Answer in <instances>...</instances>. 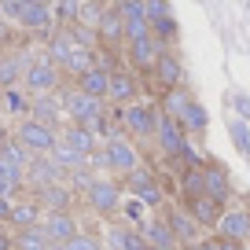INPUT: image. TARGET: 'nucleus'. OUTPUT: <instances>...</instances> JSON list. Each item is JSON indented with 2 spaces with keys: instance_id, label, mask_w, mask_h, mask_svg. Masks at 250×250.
Wrapping results in <instances>:
<instances>
[{
  "instance_id": "1",
  "label": "nucleus",
  "mask_w": 250,
  "mask_h": 250,
  "mask_svg": "<svg viewBox=\"0 0 250 250\" xmlns=\"http://www.w3.org/2000/svg\"><path fill=\"white\" fill-rule=\"evenodd\" d=\"M62 107L74 118V125H88V129H92L100 118H107V100H96V96L81 92L78 85L62 92Z\"/></svg>"
},
{
  "instance_id": "2",
  "label": "nucleus",
  "mask_w": 250,
  "mask_h": 250,
  "mask_svg": "<svg viewBox=\"0 0 250 250\" xmlns=\"http://www.w3.org/2000/svg\"><path fill=\"white\" fill-rule=\"evenodd\" d=\"M15 140L22 144L30 155H52V151L59 147L55 129H52V125H44V122H37V118H22V122H19Z\"/></svg>"
},
{
  "instance_id": "3",
  "label": "nucleus",
  "mask_w": 250,
  "mask_h": 250,
  "mask_svg": "<svg viewBox=\"0 0 250 250\" xmlns=\"http://www.w3.org/2000/svg\"><path fill=\"white\" fill-rule=\"evenodd\" d=\"M158 118H162V110L151 107V103H140V100H136L133 107H125V110H122L125 133L136 136V140H144V136H155V133H158Z\"/></svg>"
},
{
  "instance_id": "4",
  "label": "nucleus",
  "mask_w": 250,
  "mask_h": 250,
  "mask_svg": "<svg viewBox=\"0 0 250 250\" xmlns=\"http://www.w3.org/2000/svg\"><path fill=\"white\" fill-rule=\"evenodd\" d=\"M103 155H107V169L122 173V177H129V173L140 169V151H136V144L129 140V136L110 140L107 147H103Z\"/></svg>"
},
{
  "instance_id": "5",
  "label": "nucleus",
  "mask_w": 250,
  "mask_h": 250,
  "mask_svg": "<svg viewBox=\"0 0 250 250\" xmlns=\"http://www.w3.org/2000/svg\"><path fill=\"white\" fill-rule=\"evenodd\" d=\"M26 88H30L33 96H44V92H55L59 88V70H55V62L48 59V55H41V59L30 62V70H26Z\"/></svg>"
},
{
  "instance_id": "6",
  "label": "nucleus",
  "mask_w": 250,
  "mask_h": 250,
  "mask_svg": "<svg viewBox=\"0 0 250 250\" xmlns=\"http://www.w3.org/2000/svg\"><path fill=\"white\" fill-rule=\"evenodd\" d=\"M125 188H129V191H133V199H140L144 206H162V199H166L151 169H136V173H129V177H125Z\"/></svg>"
},
{
  "instance_id": "7",
  "label": "nucleus",
  "mask_w": 250,
  "mask_h": 250,
  "mask_svg": "<svg viewBox=\"0 0 250 250\" xmlns=\"http://www.w3.org/2000/svg\"><path fill=\"white\" fill-rule=\"evenodd\" d=\"M52 22H55V4L52 0H30L22 8V19H19V26L22 30H33V33H44V37H52Z\"/></svg>"
},
{
  "instance_id": "8",
  "label": "nucleus",
  "mask_w": 250,
  "mask_h": 250,
  "mask_svg": "<svg viewBox=\"0 0 250 250\" xmlns=\"http://www.w3.org/2000/svg\"><path fill=\"white\" fill-rule=\"evenodd\" d=\"M88 206H92L100 217H110V213L122 210V188L114 180H96L92 191H88Z\"/></svg>"
},
{
  "instance_id": "9",
  "label": "nucleus",
  "mask_w": 250,
  "mask_h": 250,
  "mask_svg": "<svg viewBox=\"0 0 250 250\" xmlns=\"http://www.w3.org/2000/svg\"><path fill=\"white\" fill-rule=\"evenodd\" d=\"M217 239H232V243H247L250 239V210H243V206H232V210L221 213L217 221Z\"/></svg>"
},
{
  "instance_id": "10",
  "label": "nucleus",
  "mask_w": 250,
  "mask_h": 250,
  "mask_svg": "<svg viewBox=\"0 0 250 250\" xmlns=\"http://www.w3.org/2000/svg\"><path fill=\"white\" fill-rule=\"evenodd\" d=\"M158 147L166 151V158H184V147H188V133L180 129V122H173V118H158Z\"/></svg>"
},
{
  "instance_id": "11",
  "label": "nucleus",
  "mask_w": 250,
  "mask_h": 250,
  "mask_svg": "<svg viewBox=\"0 0 250 250\" xmlns=\"http://www.w3.org/2000/svg\"><path fill=\"white\" fill-rule=\"evenodd\" d=\"M62 180H66V169H59V166L52 162V155H37V158L30 162V184H26V188L44 191V188L62 184Z\"/></svg>"
},
{
  "instance_id": "12",
  "label": "nucleus",
  "mask_w": 250,
  "mask_h": 250,
  "mask_svg": "<svg viewBox=\"0 0 250 250\" xmlns=\"http://www.w3.org/2000/svg\"><path fill=\"white\" fill-rule=\"evenodd\" d=\"M166 225L173 228V235H177V243H180L184 250H188V247H195V243L203 239V235H199L203 228H199V221L191 217L188 210H169V213H166Z\"/></svg>"
},
{
  "instance_id": "13",
  "label": "nucleus",
  "mask_w": 250,
  "mask_h": 250,
  "mask_svg": "<svg viewBox=\"0 0 250 250\" xmlns=\"http://www.w3.org/2000/svg\"><path fill=\"white\" fill-rule=\"evenodd\" d=\"M158 59H162V44L155 37H144V41H129V62L136 70H155Z\"/></svg>"
},
{
  "instance_id": "14",
  "label": "nucleus",
  "mask_w": 250,
  "mask_h": 250,
  "mask_svg": "<svg viewBox=\"0 0 250 250\" xmlns=\"http://www.w3.org/2000/svg\"><path fill=\"white\" fill-rule=\"evenodd\" d=\"M203 173H206V195H210L213 203L225 206L228 199H232V177H228V169L221 162H210Z\"/></svg>"
},
{
  "instance_id": "15",
  "label": "nucleus",
  "mask_w": 250,
  "mask_h": 250,
  "mask_svg": "<svg viewBox=\"0 0 250 250\" xmlns=\"http://www.w3.org/2000/svg\"><path fill=\"white\" fill-rule=\"evenodd\" d=\"M62 144H70L74 151H81L85 158H92L100 151V136L88 129V125H66V133H62Z\"/></svg>"
},
{
  "instance_id": "16",
  "label": "nucleus",
  "mask_w": 250,
  "mask_h": 250,
  "mask_svg": "<svg viewBox=\"0 0 250 250\" xmlns=\"http://www.w3.org/2000/svg\"><path fill=\"white\" fill-rule=\"evenodd\" d=\"M37 203L44 206L48 213H70L74 191H70L66 184H52V188H44V191H37Z\"/></svg>"
},
{
  "instance_id": "17",
  "label": "nucleus",
  "mask_w": 250,
  "mask_h": 250,
  "mask_svg": "<svg viewBox=\"0 0 250 250\" xmlns=\"http://www.w3.org/2000/svg\"><path fill=\"white\" fill-rule=\"evenodd\" d=\"M100 44L103 48H114L118 41H125V19H122V11H118V4H110L107 8V15H103V22H100Z\"/></svg>"
},
{
  "instance_id": "18",
  "label": "nucleus",
  "mask_w": 250,
  "mask_h": 250,
  "mask_svg": "<svg viewBox=\"0 0 250 250\" xmlns=\"http://www.w3.org/2000/svg\"><path fill=\"white\" fill-rule=\"evenodd\" d=\"M62 110H66V107H62V100L55 92H44V96H33V100H30V118L52 125V129H55V118H59Z\"/></svg>"
},
{
  "instance_id": "19",
  "label": "nucleus",
  "mask_w": 250,
  "mask_h": 250,
  "mask_svg": "<svg viewBox=\"0 0 250 250\" xmlns=\"http://www.w3.org/2000/svg\"><path fill=\"white\" fill-rule=\"evenodd\" d=\"M155 78L162 81L166 92H169V88H180L184 85V62L173 52H162V59H158V66H155Z\"/></svg>"
},
{
  "instance_id": "20",
  "label": "nucleus",
  "mask_w": 250,
  "mask_h": 250,
  "mask_svg": "<svg viewBox=\"0 0 250 250\" xmlns=\"http://www.w3.org/2000/svg\"><path fill=\"white\" fill-rule=\"evenodd\" d=\"M107 247L110 250H151V243L140 235V228H122L114 225L107 232Z\"/></svg>"
},
{
  "instance_id": "21",
  "label": "nucleus",
  "mask_w": 250,
  "mask_h": 250,
  "mask_svg": "<svg viewBox=\"0 0 250 250\" xmlns=\"http://www.w3.org/2000/svg\"><path fill=\"white\" fill-rule=\"evenodd\" d=\"M195 103V96H191V88H169V92H162V114L173 118V122H180V118L188 114V107Z\"/></svg>"
},
{
  "instance_id": "22",
  "label": "nucleus",
  "mask_w": 250,
  "mask_h": 250,
  "mask_svg": "<svg viewBox=\"0 0 250 250\" xmlns=\"http://www.w3.org/2000/svg\"><path fill=\"white\" fill-rule=\"evenodd\" d=\"M44 232L52 243H70L74 235H78V221L70 217V213H48L44 217Z\"/></svg>"
},
{
  "instance_id": "23",
  "label": "nucleus",
  "mask_w": 250,
  "mask_h": 250,
  "mask_svg": "<svg viewBox=\"0 0 250 250\" xmlns=\"http://www.w3.org/2000/svg\"><path fill=\"white\" fill-rule=\"evenodd\" d=\"M140 235L151 243V247H180V243H177V235H173V228L166 225V217L144 221V225H140Z\"/></svg>"
},
{
  "instance_id": "24",
  "label": "nucleus",
  "mask_w": 250,
  "mask_h": 250,
  "mask_svg": "<svg viewBox=\"0 0 250 250\" xmlns=\"http://www.w3.org/2000/svg\"><path fill=\"white\" fill-rule=\"evenodd\" d=\"M188 213L199 221V228H217V221H221V203H213L210 195H203V199H195V203H188Z\"/></svg>"
},
{
  "instance_id": "25",
  "label": "nucleus",
  "mask_w": 250,
  "mask_h": 250,
  "mask_svg": "<svg viewBox=\"0 0 250 250\" xmlns=\"http://www.w3.org/2000/svg\"><path fill=\"white\" fill-rule=\"evenodd\" d=\"M110 103H125V107H133L136 103V78L133 74H110Z\"/></svg>"
},
{
  "instance_id": "26",
  "label": "nucleus",
  "mask_w": 250,
  "mask_h": 250,
  "mask_svg": "<svg viewBox=\"0 0 250 250\" xmlns=\"http://www.w3.org/2000/svg\"><path fill=\"white\" fill-rule=\"evenodd\" d=\"M30 55H4L0 59V85L4 88H15L19 78H26V70H30Z\"/></svg>"
},
{
  "instance_id": "27",
  "label": "nucleus",
  "mask_w": 250,
  "mask_h": 250,
  "mask_svg": "<svg viewBox=\"0 0 250 250\" xmlns=\"http://www.w3.org/2000/svg\"><path fill=\"white\" fill-rule=\"evenodd\" d=\"M74 55V37L70 30H55L52 37H48V59L55 62V66H66Z\"/></svg>"
},
{
  "instance_id": "28",
  "label": "nucleus",
  "mask_w": 250,
  "mask_h": 250,
  "mask_svg": "<svg viewBox=\"0 0 250 250\" xmlns=\"http://www.w3.org/2000/svg\"><path fill=\"white\" fill-rule=\"evenodd\" d=\"M41 210H44V206H41L37 199H22V203H15V210H11V225H15L19 232H26V228H37Z\"/></svg>"
},
{
  "instance_id": "29",
  "label": "nucleus",
  "mask_w": 250,
  "mask_h": 250,
  "mask_svg": "<svg viewBox=\"0 0 250 250\" xmlns=\"http://www.w3.org/2000/svg\"><path fill=\"white\" fill-rule=\"evenodd\" d=\"M78 88L88 92V96H96V100H110V74L96 66V70H88L85 78L78 81Z\"/></svg>"
},
{
  "instance_id": "30",
  "label": "nucleus",
  "mask_w": 250,
  "mask_h": 250,
  "mask_svg": "<svg viewBox=\"0 0 250 250\" xmlns=\"http://www.w3.org/2000/svg\"><path fill=\"white\" fill-rule=\"evenodd\" d=\"M52 162L59 166V169H66V173H78V169H85L88 158L81 155V151H74L70 144H62V140H59V147L52 151Z\"/></svg>"
},
{
  "instance_id": "31",
  "label": "nucleus",
  "mask_w": 250,
  "mask_h": 250,
  "mask_svg": "<svg viewBox=\"0 0 250 250\" xmlns=\"http://www.w3.org/2000/svg\"><path fill=\"white\" fill-rule=\"evenodd\" d=\"M206 122H210V114H206V107L195 100L191 107H188V114L180 118V129H184L188 136H199V133H206Z\"/></svg>"
},
{
  "instance_id": "32",
  "label": "nucleus",
  "mask_w": 250,
  "mask_h": 250,
  "mask_svg": "<svg viewBox=\"0 0 250 250\" xmlns=\"http://www.w3.org/2000/svg\"><path fill=\"white\" fill-rule=\"evenodd\" d=\"M15 239H19V243H15L19 250H52V239H48L44 225H37V228H26V232H19Z\"/></svg>"
},
{
  "instance_id": "33",
  "label": "nucleus",
  "mask_w": 250,
  "mask_h": 250,
  "mask_svg": "<svg viewBox=\"0 0 250 250\" xmlns=\"http://www.w3.org/2000/svg\"><path fill=\"white\" fill-rule=\"evenodd\" d=\"M184 195H188V203H195V199L206 195V173L203 169H188L184 173Z\"/></svg>"
},
{
  "instance_id": "34",
  "label": "nucleus",
  "mask_w": 250,
  "mask_h": 250,
  "mask_svg": "<svg viewBox=\"0 0 250 250\" xmlns=\"http://www.w3.org/2000/svg\"><path fill=\"white\" fill-rule=\"evenodd\" d=\"M177 33H180L177 19H158V22H151V37L162 44V52H166V44H169V41H177Z\"/></svg>"
},
{
  "instance_id": "35",
  "label": "nucleus",
  "mask_w": 250,
  "mask_h": 250,
  "mask_svg": "<svg viewBox=\"0 0 250 250\" xmlns=\"http://www.w3.org/2000/svg\"><path fill=\"white\" fill-rule=\"evenodd\" d=\"M228 133H232L235 147L250 158V129H247V122H243V118H232V122H228Z\"/></svg>"
},
{
  "instance_id": "36",
  "label": "nucleus",
  "mask_w": 250,
  "mask_h": 250,
  "mask_svg": "<svg viewBox=\"0 0 250 250\" xmlns=\"http://www.w3.org/2000/svg\"><path fill=\"white\" fill-rule=\"evenodd\" d=\"M151 37V19H125V41Z\"/></svg>"
},
{
  "instance_id": "37",
  "label": "nucleus",
  "mask_w": 250,
  "mask_h": 250,
  "mask_svg": "<svg viewBox=\"0 0 250 250\" xmlns=\"http://www.w3.org/2000/svg\"><path fill=\"white\" fill-rule=\"evenodd\" d=\"M66 250H103V243L96 239V235H88V232H78L70 243H66Z\"/></svg>"
},
{
  "instance_id": "38",
  "label": "nucleus",
  "mask_w": 250,
  "mask_h": 250,
  "mask_svg": "<svg viewBox=\"0 0 250 250\" xmlns=\"http://www.w3.org/2000/svg\"><path fill=\"white\" fill-rule=\"evenodd\" d=\"M144 8H147V19H151V22H158V19H173L169 0H147Z\"/></svg>"
},
{
  "instance_id": "39",
  "label": "nucleus",
  "mask_w": 250,
  "mask_h": 250,
  "mask_svg": "<svg viewBox=\"0 0 250 250\" xmlns=\"http://www.w3.org/2000/svg\"><path fill=\"white\" fill-rule=\"evenodd\" d=\"M118 11H122V19H147V8H144V4H136V0H122V4H118Z\"/></svg>"
},
{
  "instance_id": "40",
  "label": "nucleus",
  "mask_w": 250,
  "mask_h": 250,
  "mask_svg": "<svg viewBox=\"0 0 250 250\" xmlns=\"http://www.w3.org/2000/svg\"><path fill=\"white\" fill-rule=\"evenodd\" d=\"M184 162H188V169H206V166H210L206 155H199L195 144H188V147H184Z\"/></svg>"
},
{
  "instance_id": "41",
  "label": "nucleus",
  "mask_w": 250,
  "mask_h": 250,
  "mask_svg": "<svg viewBox=\"0 0 250 250\" xmlns=\"http://www.w3.org/2000/svg\"><path fill=\"white\" fill-rule=\"evenodd\" d=\"M4 103H8L11 110H30V103H26L22 88H4Z\"/></svg>"
},
{
  "instance_id": "42",
  "label": "nucleus",
  "mask_w": 250,
  "mask_h": 250,
  "mask_svg": "<svg viewBox=\"0 0 250 250\" xmlns=\"http://www.w3.org/2000/svg\"><path fill=\"white\" fill-rule=\"evenodd\" d=\"M70 184L78 188V191H85V195H88V191H92V184H96V177H92L88 169H78V173H70Z\"/></svg>"
},
{
  "instance_id": "43",
  "label": "nucleus",
  "mask_w": 250,
  "mask_h": 250,
  "mask_svg": "<svg viewBox=\"0 0 250 250\" xmlns=\"http://www.w3.org/2000/svg\"><path fill=\"white\" fill-rule=\"evenodd\" d=\"M0 8H4V19H11V22H19L22 19V0H0Z\"/></svg>"
},
{
  "instance_id": "44",
  "label": "nucleus",
  "mask_w": 250,
  "mask_h": 250,
  "mask_svg": "<svg viewBox=\"0 0 250 250\" xmlns=\"http://www.w3.org/2000/svg\"><path fill=\"white\" fill-rule=\"evenodd\" d=\"M125 213H129V221H133V225H136V228H140V225H144V203H140V199H133V203L125 206Z\"/></svg>"
},
{
  "instance_id": "45",
  "label": "nucleus",
  "mask_w": 250,
  "mask_h": 250,
  "mask_svg": "<svg viewBox=\"0 0 250 250\" xmlns=\"http://www.w3.org/2000/svg\"><path fill=\"white\" fill-rule=\"evenodd\" d=\"M232 103H235V110H239L243 118H250V96H243V92H232Z\"/></svg>"
},
{
  "instance_id": "46",
  "label": "nucleus",
  "mask_w": 250,
  "mask_h": 250,
  "mask_svg": "<svg viewBox=\"0 0 250 250\" xmlns=\"http://www.w3.org/2000/svg\"><path fill=\"white\" fill-rule=\"evenodd\" d=\"M188 250H221V239H199L195 247H188Z\"/></svg>"
},
{
  "instance_id": "47",
  "label": "nucleus",
  "mask_w": 250,
  "mask_h": 250,
  "mask_svg": "<svg viewBox=\"0 0 250 250\" xmlns=\"http://www.w3.org/2000/svg\"><path fill=\"white\" fill-rule=\"evenodd\" d=\"M11 210H15V203H11V199H0V221H11Z\"/></svg>"
},
{
  "instance_id": "48",
  "label": "nucleus",
  "mask_w": 250,
  "mask_h": 250,
  "mask_svg": "<svg viewBox=\"0 0 250 250\" xmlns=\"http://www.w3.org/2000/svg\"><path fill=\"white\" fill-rule=\"evenodd\" d=\"M221 250H243V243H232V239H221Z\"/></svg>"
},
{
  "instance_id": "49",
  "label": "nucleus",
  "mask_w": 250,
  "mask_h": 250,
  "mask_svg": "<svg viewBox=\"0 0 250 250\" xmlns=\"http://www.w3.org/2000/svg\"><path fill=\"white\" fill-rule=\"evenodd\" d=\"M8 247H11V243H8V239H4V235H0V250H8Z\"/></svg>"
},
{
  "instance_id": "50",
  "label": "nucleus",
  "mask_w": 250,
  "mask_h": 250,
  "mask_svg": "<svg viewBox=\"0 0 250 250\" xmlns=\"http://www.w3.org/2000/svg\"><path fill=\"white\" fill-rule=\"evenodd\" d=\"M151 250H180V247H151Z\"/></svg>"
},
{
  "instance_id": "51",
  "label": "nucleus",
  "mask_w": 250,
  "mask_h": 250,
  "mask_svg": "<svg viewBox=\"0 0 250 250\" xmlns=\"http://www.w3.org/2000/svg\"><path fill=\"white\" fill-rule=\"evenodd\" d=\"M0 22H4V8H0Z\"/></svg>"
},
{
  "instance_id": "52",
  "label": "nucleus",
  "mask_w": 250,
  "mask_h": 250,
  "mask_svg": "<svg viewBox=\"0 0 250 250\" xmlns=\"http://www.w3.org/2000/svg\"><path fill=\"white\" fill-rule=\"evenodd\" d=\"M136 4H147V0H136Z\"/></svg>"
},
{
  "instance_id": "53",
  "label": "nucleus",
  "mask_w": 250,
  "mask_h": 250,
  "mask_svg": "<svg viewBox=\"0 0 250 250\" xmlns=\"http://www.w3.org/2000/svg\"><path fill=\"white\" fill-rule=\"evenodd\" d=\"M52 4H62V0H52Z\"/></svg>"
},
{
  "instance_id": "54",
  "label": "nucleus",
  "mask_w": 250,
  "mask_h": 250,
  "mask_svg": "<svg viewBox=\"0 0 250 250\" xmlns=\"http://www.w3.org/2000/svg\"><path fill=\"white\" fill-rule=\"evenodd\" d=\"M0 92H4V85H0Z\"/></svg>"
},
{
  "instance_id": "55",
  "label": "nucleus",
  "mask_w": 250,
  "mask_h": 250,
  "mask_svg": "<svg viewBox=\"0 0 250 250\" xmlns=\"http://www.w3.org/2000/svg\"><path fill=\"white\" fill-rule=\"evenodd\" d=\"M0 147H4V144H0Z\"/></svg>"
}]
</instances>
